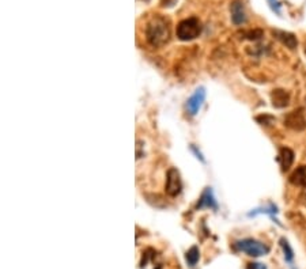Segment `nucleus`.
<instances>
[{"label":"nucleus","mask_w":306,"mask_h":269,"mask_svg":"<svg viewBox=\"0 0 306 269\" xmlns=\"http://www.w3.org/2000/svg\"><path fill=\"white\" fill-rule=\"evenodd\" d=\"M246 269H267V268L264 267L263 264L251 263V264H248V267H246Z\"/></svg>","instance_id":"a211bd4d"},{"label":"nucleus","mask_w":306,"mask_h":269,"mask_svg":"<svg viewBox=\"0 0 306 269\" xmlns=\"http://www.w3.org/2000/svg\"><path fill=\"white\" fill-rule=\"evenodd\" d=\"M281 247L283 253H284V260L290 264V267H293V260H294V251L291 249V246L288 244L287 239L282 238L281 239Z\"/></svg>","instance_id":"4468645a"},{"label":"nucleus","mask_w":306,"mask_h":269,"mask_svg":"<svg viewBox=\"0 0 306 269\" xmlns=\"http://www.w3.org/2000/svg\"><path fill=\"white\" fill-rule=\"evenodd\" d=\"M290 182L295 186L306 188V166H300L290 176Z\"/></svg>","instance_id":"f8f14e48"},{"label":"nucleus","mask_w":306,"mask_h":269,"mask_svg":"<svg viewBox=\"0 0 306 269\" xmlns=\"http://www.w3.org/2000/svg\"><path fill=\"white\" fill-rule=\"evenodd\" d=\"M268 1L269 7H271V10L274 12H276L278 15H281L282 14V6L281 3H279V0H267Z\"/></svg>","instance_id":"dca6fc26"},{"label":"nucleus","mask_w":306,"mask_h":269,"mask_svg":"<svg viewBox=\"0 0 306 269\" xmlns=\"http://www.w3.org/2000/svg\"><path fill=\"white\" fill-rule=\"evenodd\" d=\"M196 208L197 209H218V202L215 200L214 193H212L211 188H207L203 192Z\"/></svg>","instance_id":"6e6552de"},{"label":"nucleus","mask_w":306,"mask_h":269,"mask_svg":"<svg viewBox=\"0 0 306 269\" xmlns=\"http://www.w3.org/2000/svg\"><path fill=\"white\" fill-rule=\"evenodd\" d=\"M147 43L154 48L164 46L170 38V26L169 21L161 15H155L150 19L146 26Z\"/></svg>","instance_id":"f257e3e1"},{"label":"nucleus","mask_w":306,"mask_h":269,"mask_svg":"<svg viewBox=\"0 0 306 269\" xmlns=\"http://www.w3.org/2000/svg\"><path fill=\"white\" fill-rule=\"evenodd\" d=\"M204 101H206V89L199 87L187 101V113L189 116H196L199 110L202 109Z\"/></svg>","instance_id":"39448f33"},{"label":"nucleus","mask_w":306,"mask_h":269,"mask_svg":"<svg viewBox=\"0 0 306 269\" xmlns=\"http://www.w3.org/2000/svg\"><path fill=\"white\" fill-rule=\"evenodd\" d=\"M278 159H279V163H281V166H282V170L287 171L288 169L291 167V165H293V162H294L293 150H290V148H287V147H283V148H281Z\"/></svg>","instance_id":"9b49d317"},{"label":"nucleus","mask_w":306,"mask_h":269,"mask_svg":"<svg viewBox=\"0 0 306 269\" xmlns=\"http://www.w3.org/2000/svg\"><path fill=\"white\" fill-rule=\"evenodd\" d=\"M284 125L293 131H304L306 128V120L304 109H297L290 112L284 117Z\"/></svg>","instance_id":"423d86ee"},{"label":"nucleus","mask_w":306,"mask_h":269,"mask_svg":"<svg viewBox=\"0 0 306 269\" xmlns=\"http://www.w3.org/2000/svg\"><path fill=\"white\" fill-rule=\"evenodd\" d=\"M202 23L197 18H188L177 24V37L181 41H192L202 34Z\"/></svg>","instance_id":"7ed1b4c3"},{"label":"nucleus","mask_w":306,"mask_h":269,"mask_svg":"<svg viewBox=\"0 0 306 269\" xmlns=\"http://www.w3.org/2000/svg\"><path fill=\"white\" fill-rule=\"evenodd\" d=\"M233 249L239 253H245L249 257H263L269 253V247L263 242L253 238L238 239L233 244Z\"/></svg>","instance_id":"f03ea898"},{"label":"nucleus","mask_w":306,"mask_h":269,"mask_svg":"<svg viewBox=\"0 0 306 269\" xmlns=\"http://www.w3.org/2000/svg\"><path fill=\"white\" fill-rule=\"evenodd\" d=\"M181 189H183V182H181L180 173H178L177 169L171 167L166 174V193L170 197H176L181 193Z\"/></svg>","instance_id":"20e7f679"},{"label":"nucleus","mask_w":306,"mask_h":269,"mask_svg":"<svg viewBox=\"0 0 306 269\" xmlns=\"http://www.w3.org/2000/svg\"><path fill=\"white\" fill-rule=\"evenodd\" d=\"M272 36L275 37L278 41H281L283 45H286L288 49H295L298 46V40H297V37L294 36L293 33L274 29L272 30Z\"/></svg>","instance_id":"1a4fd4ad"},{"label":"nucleus","mask_w":306,"mask_h":269,"mask_svg":"<svg viewBox=\"0 0 306 269\" xmlns=\"http://www.w3.org/2000/svg\"><path fill=\"white\" fill-rule=\"evenodd\" d=\"M264 36V31L261 29H255V30H246L242 33V37L251 41H257Z\"/></svg>","instance_id":"2eb2a0df"},{"label":"nucleus","mask_w":306,"mask_h":269,"mask_svg":"<svg viewBox=\"0 0 306 269\" xmlns=\"http://www.w3.org/2000/svg\"><path fill=\"white\" fill-rule=\"evenodd\" d=\"M271 101H272V105L275 108L282 109V108H286L288 105V102H290V95L284 90L276 89V90L271 92Z\"/></svg>","instance_id":"9d476101"},{"label":"nucleus","mask_w":306,"mask_h":269,"mask_svg":"<svg viewBox=\"0 0 306 269\" xmlns=\"http://www.w3.org/2000/svg\"><path fill=\"white\" fill-rule=\"evenodd\" d=\"M230 14H232V21L235 26H241L246 22V12L242 0H234L230 4Z\"/></svg>","instance_id":"0eeeda50"},{"label":"nucleus","mask_w":306,"mask_h":269,"mask_svg":"<svg viewBox=\"0 0 306 269\" xmlns=\"http://www.w3.org/2000/svg\"><path fill=\"white\" fill-rule=\"evenodd\" d=\"M199 258H200V251L197 249V246H192L189 250L187 251L185 254V261L189 265L190 268L196 267V264L199 263Z\"/></svg>","instance_id":"ddd939ff"},{"label":"nucleus","mask_w":306,"mask_h":269,"mask_svg":"<svg viewBox=\"0 0 306 269\" xmlns=\"http://www.w3.org/2000/svg\"><path fill=\"white\" fill-rule=\"evenodd\" d=\"M143 1H148V0H143Z\"/></svg>","instance_id":"6ab92c4d"},{"label":"nucleus","mask_w":306,"mask_h":269,"mask_svg":"<svg viewBox=\"0 0 306 269\" xmlns=\"http://www.w3.org/2000/svg\"><path fill=\"white\" fill-rule=\"evenodd\" d=\"M177 3V0H161V6L165 7V8H170Z\"/></svg>","instance_id":"f3484780"}]
</instances>
